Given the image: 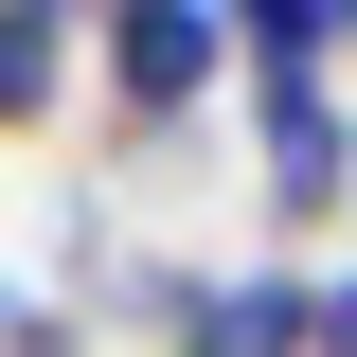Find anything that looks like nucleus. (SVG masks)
I'll return each instance as SVG.
<instances>
[{
  "label": "nucleus",
  "instance_id": "1",
  "mask_svg": "<svg viewBox=\"0 0 357 357\" xmlns=\"http://www.w3.org/2000/svg\"><path fill=\"white\" fill-rule=\"evenodd\" d=\"M89 89L126 143H178L232 107V0H107L89 18Z\"/></svg>",
  "mask_w": 357,
  "mask_h": 357
},
{
  "label": "nucleus",
  "instance_id": "2",
  "mask_svg": "<svg viewBox=\"0 0 357 357\" xmlns=\"http://www.w3.org/2000/svg\"><path fill=\"white\" fill-rule=\"evenodd\" d=\"M232 107H250V197H268V232L357 215V107H340V89H232Z\"/></svg>",
  "mask_w": 357,
  "mask_h": 357
},
{
  "label": "nucleus",
  "instance_id": "3",
  "mask_svg": "<svg viewBox=\"0 0 357 357\" xmlns=\"http://www.w3.org/2000/svg\"><path fill=\"white\" fill-rule=\"evenodd\" d=\"M178 357H321V268H286V250L197 268V304H178Z\"/></svg>",
  "mask_w": 357,
  "mask_h": 357
},
{
  "label": "nucleus",
  "instance_id": "4",
  "mask_svg": "<svg viewBox=\"0 0 357 357\" xmlns=\"http://www.w3.org/2000/svg\"><path fill=\"white\" fill-rule=\"evenodd\" d=\"M89 72V18H54V0H0V143H36L54 107H72Z\"/></svg>",
  "mask_w": 357,
  "mask_h": 357
},
{
  "label": "nucleus",
  "instance_id": "5",
  "mask_svg": "<svg viewBox=\"0 0 357 357\" xmlns=\"http://www.w3.org/2000/svg\"><path fill=\"white\" fill-rule=\"evenodd\" d=\"M321 357H357V268H321Z\"/></svg>",
  "mask_w": 357,
  "mask_h": 357
},
{
  "label": "nucleus",
  "instance_id": "6",
  "mask_svg": "<svg viewBox=\"0 0 357 357\" xmlns=\"http://www.w3.org/2000/svg\"><path fill=\"white\" fill-rule=\"evenodd\" d=\"M18 357H89V321H72V304H36V321H18Z\"/></svg>",
  "mask_w": 357,
  "mask_h": 357
},
{
  "label": "nucleus",
  "instance_id": "7",
  "mask_svg": "<svg viewBox=\"0 0 357 357\" xmlns=\"http://www.w3.org/2000/svg\"><path fill=\"white\" fill-rule=\"evenodd\" d=\"M36 304H54V286H18V268H0V357H18V321H36Z\"/></svg>",
  "mask_w": 357,
  "mask_h": 357
}]
</instances>
